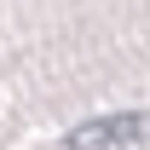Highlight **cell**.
I'll list each match as a JSON object with an SVG mask.
<instances>
[{
    "label": "cell",
    "instance_id": "obj_1",
    "mask_svg": "<svg viewBox=\"0 0 150 150\" xmlns=\"http://www.w3.org/2000/svg\"><path fill=\"white\" fill-rule=\"evenodd\" d=\"M144 133V115H104V121H87V127L69 133V150H110V144H127Z\"/></svg>",
    "mask_w": 150,
    "mask_h": 150
}]
</instances>
